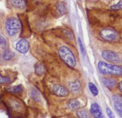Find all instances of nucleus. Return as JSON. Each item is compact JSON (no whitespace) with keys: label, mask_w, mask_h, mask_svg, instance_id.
I'll return each instance as SVG.
<instances>
[{"label":"nucleus","mask_w":122,"mask_h":118,"mask_svg":"<svg viewBox=\"0 0 122 118\" xmlns=\"http://www.w3.org/2000/svg\"><path fill=\"white\" fill-rule=\"evenodd\" d=\"M98 68L101 73L107 75L121 76L122 75V67L115 65L108 64L103 61H99Z\"/></svg>","instance_id":"obj_1"},{"label":"nucleus","mask_w":122,"mask_h":118,"mask_svg":"<svg viewBox=\"0 0 122 118\" xmlns=\"http://www.w3.org/2000/svg\"><path fill=\"white\" fill-rule=\"evenodd\" d=\"M5 28L8 35L10 37L14 36L20 31L21 28L20 22L16 17H10L5 21Z\"/></svg>","instance_id":"obj_2"},{"label":"nucleus","mask_w":122,"mask_h":118,"mask_svg":"<svg viewBox=\"0 0 122 118\" xmlns=\"http://www.w3.org/2000/svg\"><path fill=\"white\" fill-rule=\"evenodd\" d=\"M60 58L67 65L74 68L76 65V61L75 56L70 49L66 46L61 47L58 51Z\"/></svg>","instance_id":"obj_3"},{"label":"nucleus","mask_w":122,"mask_h":118,"mask_svg":"<svg viewBox=\"0 0 122 118\" xmlns=\"http://www.w3.org/2000/svg\"><path fill=\"white\" fill-rule=\"evenodd\" d=\"M100 35L103 39L107 41H114L118 37L117 33L111 29H104L100 32Z\"/></svg>","instance_id":"obj_4"},{"label":"nucleus","mask_w":122,"mask_h":118,"mask_svg":"<svg viewBox=\"0 0 122 118\" xmlns=\"http://www.w3.org/2000/svg\"><path fill=\"white\" fill-rule=\"evenodd\" d=\"M101 55L103 58H104L108 62H117L120 59L119 54L112 51H103L101 52Z\"/></svg>","instance_id":"obj_5"},{"label":"nucleus","mask_w":122,"mask_h":118,"mask_svg":"<svg viewBox=\"0 0 122 118\" xmlns=\"http://www.w3.org/2000/svg\"><path fill=\"white\" fill-rule=\"evenodd\" d=\"M52 92L56 95L60 97L67 96L69 94V91L64 87L60 85H55L52 87Z\"/></svg>","instance_id":"obj_6"},{"label":"nucleus","mask_w":122,"mask_h":118,"mask_svg":"<svg viewBox=\"0 0 122 118\" xmlns=\"http://www.w3.org/2000/svg\"><path fill=\"white\" fill-rule=\"evenodd\" d=\"M30 45L29 42L25 39L19 41L16 45V49L21 54H25L29 51Z\"/></svg>","instance_id":"obj_7"},{"label":"nucleus","mask_w":122,"mask_h":118,"mask_svg":"<svg viewBox=\"0 0 122 118\" xmlns=\"http://www.w3.org/2000/svg\"><path fill=\"white\" fill-rule=\"evenodd\" d=\"M90 113L95 118H99L102 117V109L100 105L97 103H94L91 105Z\"/></svg>","instance_id":"obj_8"},{"label":"nucleus","mask_w":122,"mask_h":118,"mask_svg":"<svg viewBox=\"0 0 122 118\" xmlns=\"http://www.w3.org/2000/svg\"><path fill=\"white\" fill-rule=\"evenodd\" d=\"M69 87L72 93H77L81 89V83L79 80L76 79L74 82H69Z\"/></svg>","instance_id":"obj_9"},{"label":"nucleus","mask_w":122,"mask_h":118,"mask_svg":"<svg viewBox=\"0 0 122 118\" xmlns=\"http://www.w3.org/2000/svg\"><path fill=\"white\" fill-rule=\"evenodd\" d=\"M9 3L15 8L23 9L26 6L25 0H8Z\"/></svg>","instance_id":"obj_10"},{"label":"nucleus","mask_w":122,"mask_h":118,"mask_svg":"<svg viewBox=\"0 0 122 118\" xmlns=\"http://www.w3.org/2000/svg\"><path fill=\"white\" fill-rule=\"evenodd\" d=\"M67 105L68 108L69 109L71 110H74L79 108L80 106H81V103L77 99H72L68 101Z\"/></svg>","instance_id":"obj_11"},{"label":"nucleus","mask_w":122,"mask_h":118,"mask_svg":"<svg viewBox=\"0 0 122 118\" xmlns=\"http://www.w3.org/2000/svg\"><path fill=\"white\" fill-rule=\"evenodd\" d=\"M9 105L11 108L15 112L20 111L22 108V105L20 102L15 99L10 100L9 101Z\"/></svg>","instance_id":"obj_12"},{"label":"nucleus","mask_w":122,"mask_h":118,"mask_svg":"<svg viewBox=\"0 0 122 118\" xmlns=\"http://www.w3.org/2000/svg\"><path fill=\"white\" fill-rule=\"evenodd\" d=\"M102 82L105 87H113L117 84V81L114 79L104 78L102 79Z\"/></svg>","instance_id":"obj_13"},{"label":"nucleus","mask_w":122,"mask_h":118,"mask_svg":"<svg viewBox=\"0 0 122 118\" xmlns=\"http://www.w3.org/2000/svg\"><path fill=\"white\" fill-rule=\"evenodd\" d=\"M56 12L60 15H64L66 12V7L63 3H59L56 6Z\"/></svg>","instance_id":"obj_14"},{"label":"nucleus","mask_w":122,"mask_h":118,"mask_svg":"<svg viewBox=\"0 0 122 118\" xmlns=\"http://www.w3.org/2000/svg\"><path fill=\"white\" fill-rule=\"evenodd\" d=\"M15 53L9 49H6L3 55V59L5 61H10L15 56Z\"/></svg>","instance_id":"obj_15"},{"label":"nucleus","mask_w":122,"mask_h":118,"mask_svg":"<svg viewBox=\"0 0 122 118\" xmlns=\"http://www.w3.org/2000/svg\"><path fill=\"white\" fill-rule=\"evenodd\" d=\"M30 97L36 101H39L41 100V96L39 92L36 89H33L30 92Z\"/></svg>","instance_id":"obj_16"},{"label":"nucleus","mask_w":122,"mask_h":118,"mask_svg":"<svg viewBox=\"0 0 122 118\" xmlns=\"http://www.w3.org/2000/svg\"><path fill=\"white\" fill-rule=\"evenodd\" d=\"M35 69L36 74L39 75H42L45 72V67L42 64L37 63L35 65Z\"/></svg>","instance_id":"obj_17"},{"label":"nucleus","mask_w":122,"mask_h":118,"mask_svg":"<svg viewBox=\"0 0 122 118\" xmlns=\"http://www.w3.org/2000/svg\"><path fill=\"white\" fill-rule=\"evenodd\" d=\"M89 88L92 94L94 96H96L99 94V90L97 87L95 86L93 83L90 82L88 84Z\"/></svg>","instance_id":"obj_18"},{"label":"nucleus","mask_w":122,"mask_h":118,"mask_svg":"<svg viewBox=\"0 0 122 118\" xmlns=\"http://www.w3.org/2000/svg\"><path fill=\"white\" fill-rule=\"evenodd\" d=\"M114 107L117 112L122 118V102L114 101Z\"/></svg>","instance_id":"obj_19"},{"label":"nucleus","mask_w":122,"mask_h":118,"mask_svg":"<svg viewBox=\"0 0 122 118\" xmlns=\"http://www.w3.org/2000/svg\"><path fill=\"white\" fill-rule=\"evenodd\" d=\"M22 88L20 85H18L17 86H15L14 87H12L11 88H9L8 89V91L9 92L14 93V94H16V93H20L21 92H22Z\"/></svg>","instance_id":"obj_20"},{"label":"nucleus","mask_w":122,"mask_h":118,"mask_svg":"<svg viewBox=\"0 0 122 118\" xmlns=\"http://www.w3.org/2000/svg\"><path fill=\"white\" fill-rule=\"evenodd\" d=\"M77 115L79 118H89L90 115L89 113L87 110L85 109H81V110H79L77 112Z\"/></svg>","instance_id":"obj_21"},{"label":"nucleus","mask_w":122,"mask_h":118,"mask_svg":"<svg viewBox=\"0 0 122 118\" xmlns=\"http://www.w3.org/2000/svg\"><path fill=\"white\" fill-rule=\"evenodd\" d=\"M11 82V79L8 77H3L0 74V84H6Z\"/></svg>","instance_id":"obj_22"},{"label":"nucleus","mask_w":122,"mask_h":118,"mask_svg":"<svg viewBox=\"0 0 122 118\" xmlns=\"http://www.w3.org/2000/svg\"><path fill=\"white\" fill-rule=\"evenodd\" d=\"M78 42L79 43V45L80 46V49H81V53L82 54V55L83 56H85L86 55V49L85 47H84L83 45L82 44V42L81 41V39L80 38H78Z\"/></svg>","instance_id":"obj_23"},{"label":"nucleus","mask_w":122,"mask_h":118,"mask_svg":"<svg viewBox=\"0 0 122 118\" xmlns=\"http://www.w3.org/2000/svg\"><path fill=\"white\" fill-rule=\"evenodd\" d=\"M110 8L114 10L122 9V0H120V1L117 4L112 6L110 7Z\"/></svg>","instance_id":"obj_24"},{"label":"nucleus","mask_w":122,"mask_h":118,"mask_svg":"<svg viewBox=\"0 0 122 118\" xmlns=\"http://www.w3.org/2000/svg\"><path fill=\"white\" fill-rule=\"evenodd\" d=\"M112 99L114 101H120L122 102V97L120 95H113L112 96Z\"/></svg>","instance_id":"obj_25"},{"label":"nucleus","mask_w":122,"mask_h":118,"mask_svg":"<svg viewBox=\"0 0 122 118\" xmlns=\"http://www.w3.org/2000/svg\"><path fill=\"white\" fill-rule=\"evenodd\" d=\"M106 113H107V115L108 116V117L110 118H113L114 117V114L113 113V112H112V110L110 109L109 108H106Z\"/></svg>","instance_id":"obj_26"},{"label":"nucleus","mask_w":122,"mask_h":118,"mask_svg":"<svg viewBox=\"0 0 122 118\" xmlns=\"http://www.w3.org/2000/svg\"><path fill=\"white\" fill-rule=\"evenodd\" d=\"M6 44V41L5 39L2 36H0V46H5Z\"/></svg>","instance_id":"obj_27"},{"label":"nucleus","mask_w":122,"mask_h":118,"mask_svg":"<svg viewBox=\"0 0 122 118\" xmlns=\"http://www.w3.org/2000/svg\"><path fill=\"white\" fill-rule=\"evenodd\" d=\"M118 88H119L120 92L122 93V81L119 82V85H118Z\"/></svg>","instance_id":"obj_28"}]
</instances>
